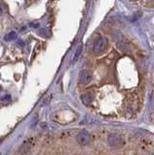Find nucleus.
<instances>
[{
    "label": "nucleus",
    "instance_id": "obj_2",
    "mask_svg": "<svg viewBox=\"0 0 154 155\" xmlns=\"http://www.w3.org/2000/svg\"><path fill=\"white\" fill-rule=\"evenodd\" d=\"M108 45V40L106 38H100L94 43L93 45V51L95 53H101L103 52Z\"/></svg>",
    "mask_w": 154,
    "mask_h": 155
},
{
    "label": "nucleus",
    "instance_id": "obj_3",
    "mask_svg": "<svg viewBox=\"0 0 154 155\" xmlns=\"http://www.w3.org/2000/svg\"><path fill=\"white\" fill-rule=\"evenodd\" d=\"M91 140V135L87 131H81L77 136V142H78L80 145H86L87 143H90Z\"/></svg>",
    "mask_w": 154,
    "mask_h": 155
},
{
    "label": "nucleus",
    "instance_id": "obj_9",
    "mask_svg": "<svg viewBox=\"0 0 154 155\" xmlns=\"http://www.w3.org/2000/svg\"><path fill=\"white\" fill-rule=\"evenodd\" d=\"M38 34L41 36H47L49 35V31H48V29H41V31H38Z\"/></svg>",
    "mask_w": 154,
    "mask_h": 155
},
{
    "label": "nucleus",
    "instance_id": "obj_7",
    "mask_svg": "<svg viewBox=\"0 0 154 155\" xmlns=\"http://www.w3.org/2000/svg\"><path fill=\"white\" fill-rule=\"evenodd\" d=\"M16 38H17V33L15 31H11L10 33H8L7 35H5V37H4V40L9 42V41L15 40Z\"/></svg>",
    "mask_w": 154,
    "mask_h": 155
},
{
    "label": "nucleus",
    "instance_id": "obj_5",
    "mask_svg": "<svg viewBox=\"0 0 154 155\" xmlns=\"http://www.w3.org/2000/svg\"><path fill=\"white\" fill-rule=\"evenodd\" d=\"M31 145H32L31 140H25V142L21 145V147L18 148V152L21 153V154H25V153H27V152L30 150Z\"/></svg>",
    "mask_w": 154,
    "mask_h": 155
},
{
    "label": "nucleus",
    "instance_id": "obj_11",
    "mask_svg": "<svg viewBox=\"0 0 154 155\" xmlns=\"http://www.w3.org/2000/svg\"><path fill=\"white\" fill-rule=\"evenodd\" d=\"M2 101H10L11 100V96L10 95H5L4 97H2Z\"/></svg>",
    "mask_w": 154,
    "mask_h": 155
},
{
    "label": "nucleus",
    "instance_id": "obj_8",
    "mask_svg": "<svg viewBox=\"0 0 154 155\" xmlns=\"http://www.w3.org/2000/svg\"><path fill=\"white\" fill-rule=\"evenodd\" d=\"M81 51H83V45H80V47H79L78 48H77V51H76L75 56H74V58H73V62H76L77 60H78V58L80 57Z\"/></svg>",
    "mask_w": 154,
    "mask_h": 155
},
{
    "label": "nucleus",
    "instance_id": "obj_10",
    "mask_svg": "<svg viewBox=\"0 0 154 155\" xmlns=\"http://www.w3.org/2000/svg\"><path fill=\"white\" fill-rule=\"evenodd\" d=\"M37 121H38V114H35V116H34V120H32L31 127H35L36 124H37Z\"/></svg>",
    "mask_w": 154,
    "mask_h": 155
},
{
    "label": "nucleus",
    "instance_id": "obj_6",
    "mask_svg": "<svg viewBox=\"0 0 154 155\" xmlns=\"http://www.w3.org/2000/svg\"><path fill=\"white\" fill-rule=\"evenodd\" d=\"M80 99H81V102H83L85 106H88L91 104V102H92L93 96L90 93H85V94H83L80 96Z\"/></svg>",
    "mask_w": 154,
    "mask_h": 155
},
{
    "label": "nucleus",
    "instance_id": "obj_4",
    "mask_svg": "<svg viewBox=\"0 0 154 155\" xmlns=\"http://www.w3.org/2000/svg\"><path fill=\"white\" fill-rule=\"evenodd\" d=\"M92 80V75L87 71H81L80 73V81L83 84H87Z\"/></svg>",
    "mask_w": 154,
    "mask_h": 155
},
{
    "label": "nucleus",
    "instance_id": "obj_1",
    "mask_svg": "<svg viewBox=\"0 0 154 155\" xmlns=\"http://www.w3.org/2000/svg\"><path fill=\"white\" fill-rule=\"evenodd\" d=\"M108 142L113 147L118 148L123 145V140L117 134H110L108 137Z\"/></svg>",
    "mask_w": 154,
    "mask_h": 155
}]
</instances>
